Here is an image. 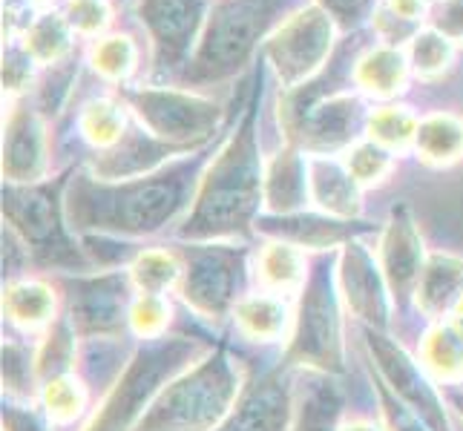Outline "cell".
Instances as JSON below:
<instances>
[{
  "label": "cell",
  "mask_w": 463,
  "mask_h": 431,
  "mask_svg": "<svg viewBox=\"0 0 463 431\" xmlns=\"http://www.w3.org/2000/svg\"><path fill=\"white\" fill-rule=\"evenodd\" d=\"M239 389V365L228 351L219 348L216 354L170 379L136 431H216L233 411Z\"/></svg>",
  "instance_id": "obj_1"
},
{
  "label": "cell",
  "mask_w": 463,
  "mask_h": 431,
  "mask_svg": "<svg viewBox=\"0 0 463 431\" xmlns=\"http://www.w3.org/2000/svg\"><path fill=\"white\" fill-rule=\"evenodd\" d=\"M199 357V345L187 337L156 340L141 348L124 369L118 382L109 389L101 411L87 431H133L147 414L150 403L167 389V382L190 369Z\"/></svg>",
  "instance_id": "obj_2"
},
{
  "label": "cell",
  "mask_w": 463,
  "mask_h": 431,
  "mask_svg": "<svg viewBox=\"0 0 463 431\" xmlns=\"http://www.w3.org/2000/svg\"><path fill=\"white\" fill-rule=\"evenodd\" d=\"M262 175L250 141H236L211 170L196 199L194 216L182 230L184 239H216L248 228L260 204Z\"/></svg>",
  "instance_id": "obj_3"
},
{
  "label": "cell",
  "mask_w": 463,
  "mask_h": 431,
  "mask_svg": "<svg viewBox=\"0 0 463 431\" xmlns=\"http://www.w3.org/2000/svg\"><path fill=\"white\" fill-rule=\"evenodd\" d=\"M343 316L337 305V287L328 270L308 276L299 311L291 325L288 362L323 374L343 371Z\"/></svg>",
  "instance_id": "obj_4"
},
{
  "label": "cell",
  "mask_w": 463,
  "mask_h": 431,
  "mask_svg": "<svg viewBox=\"0 0 463 431\" xmlns=\"http://www.w3.org/2000/svg\"><path fill=\"white\" fill-rule=\"evenodd\" d=\"M365 345L372 351L383 386L392 389L397 400L409 406L423 423L432 426V431H449L443 397L432 386V377L423 369V362L411 360L401 345L392 342L377 328H365Z\"/></svg>",
  "instance_id": "obj_5"
},
{
  "label": "cell",
  "mask_w": 463,
  "mask_h": 431,
  "mask_svg": "<svg viewBox=\"0 0 463 431\" xmlns=\"http://www.w3.org/2000/svg\"><path fill=\"white\" fill-rule=\"evenodd\" d=\"M334 43V23L319 6L299 9L268 41V52L285 87H297L323 67Z\"/></svg>",
  "instance_id": "obj_6"
},
{
  "label": "cell",
  "mask_w": 463,
  "mask_h": 431,
  "mask_svg": "<svg viewBox=\"0 0 463 431\" xmlns=\"http://www.w3.org/2000/svg\"><path fill=\"white\" fill-rule=\"evenodd\" d=\"M242 257L228 248H196L184 265L179 291L196 314L219 319L236 308Z\"/></svg>",
  "instance_id": "obj_7"
},
{
  "label": "cell",
  "mask_w": 463,
  "mask_h": 431,
  "mask_svg": "<svg viewBox=\"0 0 463 431\" xmlns=\"http://www.w3.org/2000/svg\"><path fill=\"white\" fill-rule=\"evenodd\" d=\"M340 291L365 328L383 331L392 314V291L386 285L380 265L360 242H348L340 257Z\"/></svg>",
  "instance_id": "obj_8"
},
{
  "label": "cell",
  "mask_w": 463,
  "mask_h": 431,
  "mask_svg": "<svg viewBox=\"0 0 463 431\" xmlns=\"http://www.w3.org/2000/svg\"><path fill=\"white\" fill-rule=\"evenodd\" d=\"M133 107L141 124H147L150 133L165 141L204 138L216 118L211 104L167 92H138L133 98Z\"/></svg>",
  "instance_id": "obj_9"
},
{
  "label": "cell",
  "mask_w": 463,
  "mask_h": 431,
  "mask_svg": "<svg viewBox=\"0 0 463 431\" xmlns=\"http://www.w3.org/2000/svg\"><path fill=\"white\" fill-rule=\"evenodd\" d=\"M130 285L121 276H101L81 282L72 291L70 323L78 337L118 331L124 319H130Z\"/></svg>",
  "instance_id": "obj_10"
},
{
  "label": "cell",
  "mask_w": 463,
  "mask_h": 431,
  "mask_svg": "<svg viewBox=\"0 0 463 431\" xmlns=\"http://www.w3.org/2000/svg\"><path fill=\"white\" fill-rule=\"evenodd\" d=\"M426 265L420 230L406 211H394L380 239V270L394 299L414 296Z\"/></svg>",
  "instance_id": "obj_11"
},
{
  "label": "cell",
  "mask_w": 463,
  "mask_h": 431,
  "mask_svg": "<svg viewBox=\"0 0 463 431\" xmlns=\"http://www.w3.org/2000/svg\"><path fill=\"white\" fill-rule=\"evenodd\" d=\"M4 175L18 184H35L46 175V126L32 109H14L6 121Z\"/></svg>",
  "instance_id": "obj_12"
},
{
  "label": "cell",
  "mask_w": 463,
  "mask_h": 431,
  "mask_svg": "<svg viewBox=\"0 0 463 431\" xmlns=\"http://www.w3.org/2000/svg\"><path fill=\"white\" fill-rule=\"evenodd\" d=\"M291 428V391L279 377H265L257 382L228 420L216 431H288Z\"/></svg>",
  "instance_id": "obj_13"
},
{
  "label": "cell",
  "mask_w": 463,
  "mask_h": 431,
  "mask_svg": "<svg viewBox=\"0 0 463 431\" xmlns=\"http://www.w3.org/2000/svg\"><path fill=\"white\" fill-rule=\"evenodd\" d=\"M463 296V259L452 253H435L423 265L420 282L414 287V305L429 319L452 316Z\"/></svg>",
  "instance_id": "obj_14"
},
{
  "label": "cell",
  "mask_w": 463,
  "mask_h": 431,
  "mask_svg": "<svg viewBox=\"0 0 463 431\" xmlns=\"http://www.w3.org/2000/svg\"><path fill=\"white\" fill-rule=\"evenodd\" d=\"M360 184L351 179L343 162L311 158L308 162V196L331 219L351 221L360 213Z\"/></svg>",
  "instance_id": "obj_15"
},
{
  "label": "cell",
  "mask_w": 463,
  "mask_h": 431,
  "mask_svg": "<svg viewBox=\"0 0 463 431\" xmlns=\"http://www.w3.org/2000/svg\"><path fill=\"white\" fill-rule=\"evenodd\" d=\"M233 319L245 337L257 342H277L291 331L294 319L279 294H250L242 296L233 308Z\"/></svg>",
  "instance_id": "obj_16"
},
{
  "label": "cell",
  "mask_w": 463,
  "mask_h": 431,
  "mask_svg": "<svg viewBox=\"0 0 463 431\" xmlns=\"http://www.w3.org/2000/svg\"><path fill=\"white\" fill-rule=\"evenodd\" d=\"M262 196L268 211L291 213L308 196V162L291 150L279 153L262 175Z\"/></svg>",
  "instance_id": "obj_17"
},
{
  "label": "cell",
  "mask_w": 463,
  "mask_h": 431,
  "mask_svg": "<svg viewBox=\"0 0 463 431\" xmlns=\"http://www.w3.org/2000/svg\"><path fill=\"white\" fill-rule=\"evenodd\" d=\"M4 311L21 331H43L55 323V291L38 279L12 282L4 291Z\"/></svg>",
  "instance_id": "obj_18"
},
{
  "label": "cell",
  "mask_w": 463,
  "mask_h": 431,
  "mask_svg": "<svg viewBox=\"0 0 463 431\" xmlns=\"http://www.w3.org/2000/svg\"><path fill=\"white\" fill-rule=\"evenodd\" d=\"M409 61L397 46H377L369 50L354 67V81L363 92L374 98H394L406 89Z\"/></svg>",
  "instance_id": "obj_19"
},
{
  "label": "cell",
  "mask_w": 463,
  "mask_h": 431,
  "mask_svg": "<svg viewBox=\"0 0 463 431\" xmlns=\"http://www.w3.org/2000/svg\"><path fill=\"white\" fill-rule=\"evenodd\" d=\"M257 279L270 294H297L299 287H306L308 279V265L306 257H302V248L282 242V239L268 242L257 257Z\"/></svg>",
  "instance_id": "obj_20"
},
{
  "label": "cell",
  "mask_w": 463,
  "mask_h": 431,
  "mask_svg": "<svg viewBox=\"0 0 463 431\" xmlns=\"http://www.w3.org/2000/svg\"><path fill=\"white\" fill-rule=\"evenodd\" d=\"M420 362L438 382H463V328L452 319L435 323L420 342Z\"/></svg>",
  "instance_id": "obj_21"
},
{
  "label": "cell",
  "mask_w": 463,
  "mask_h": 431,
  "mask_svg": "<svg viewBox=\"0 0 463 431\" xmlns=\"http://www.w3.org/2000/svg\"><path fill=\"white\" fill-rule=\"evenodd\" d=\"M414 153L420 162L446 167L463 155V118L452 113H432L418 124Z\"/></svg>",
  "instance_id": "obj_22"
},
{
  "label": "cell",
  "mask_w": 463,
  "mask_h": 431,
  "mask_svg": "<svg viewBox=\"0 0 463 431\" xmlns=\"http://www.w3.org/2000/svg\"><path fill=\"white\" fill-rule=\"evenodd\" d=\"M72 43V26L67 14L43 12L32 21L24 32V52L35 63H55L61 55H67Z\"/></svg>",
  "instance_id": "obj_23"
},
{
  "label": "cell",
  "mask_w": 463,
  "mask_h": 431,
  "mask_svg": "<svg viewBox=\"0 0 463 431\" xmlns=\"http://www.w3.org/2000/svg\"><path fill=\"white\" fill-rule=\"evenodd\" d=\"M184 276V265L175 253L167 250H145L130 265V282L138 294H167L170 287H179Z\"/></svg>",
  "instance_id": "obj_24"
},
{
  "label": "cell",
  "mask_w": 463,
  "mask_h": 431,
  "mask_svg": "<svg viewBox=\"0 0 463 431\" xmlns=\"http://www.w3.org/2000/svg\"><path fill=\"white\" fill-rule=\"evenodd\" d=\"M418 118L409 107H380L365 121L369 138L380 147H386L389 153H401L406 147H414V136H418Z\"/></svg>",
  "instance_id": "obj_25"
},
{
  "label": "cell",
  "mask_w": 463,
  "mask_h": 431,
  "mask_svg": "<svg viewBox=\"0 0 463 431\" xmlns=\"http://www.w3.org/2000/svg\"><path fill=\"white\" fill-rule=\"evenodd\" d=\"M351 233L343 219H285L277 228V239L297 248H331Z\"/></svg>",
  "instance_id": "obj_26"
},
{
  "label": "cell",
  "mask_w": 463,
  "mask_h": 431,
  "mask_svg": "<svg viewBox=\"0 0 463 431\" xmlns=\"http://www.w3.org/2000/svg\"><path fill=\"white\" fill-rule=\"evenodd\" d=\"M41 400H43L46 417L58 426H67L84 411L87 389L81 386V379H78L75 374H61V377H52V379L43 382Z\"/></svg>",
  "instance_id": "obj_27"
},
{
  "label": "cell",
  "mask_w": 463,
  "mask_h": 431,
  "mask_svg": "<svg viewBox=\"0 0 463 431\" xmlns=\"http://www.w3.org/2000/svg\"><path fill=\"white\" fill-rule=\"evenodd\" d=\"M72 354H75V328L70 319H55L35 357V374L41 377V382L70 374Z\"/></svg>",
  "instance_id": "obj_28"
},
{
  "label": "cell",
  "mask_w": 463,
  "mask_h": 431,
  "mask_svg": "<svg viewBox=\"0 0 463 431\" xmlns=\"http://www.w3.org/2000/svg\"><path fill=\"white\" fill-rule=\"evenodd\" d=\"M452 41L438 29H420L409 43V67L418 78H438L452 63Z\"/></svg>",
  "instance_id": "obj_29"
},
{
  "label": "cell",
  "mask_w": 463,
  "mask_h": 431,
  "mask_svg": "<svg viewBox=\"0 0 463 431\" xmlns=\"http://www.w3.org/2000/svg\"><path fill=\"white\" fill-rule=\"evenodd\" d=\"M124 109L121 104L99 98L90 101L81 113V133L92 147H113L124 136Z\"/></svg>",
  "instance_id": "obj_30"
},
{
  "label": "cell",
  "mask_w": 463,
  "mask_h": 431,
  "mask_svg": "<svg viewBox=\"0 0 463 431\" xmlns=\"http://www.w3.org/2000/svg\"><path fill=\"white\" fill-rule=\"evenodd\" d=\"M343 164L360 187H374L386 182V175L394 167V158L386 147H380V144L369 138V141L354 144V147L345 153Z\"/></svg>",
  "instance_id": "obj_31"
},
{
  "label": "cell",
  "mask_w": 463,
  "mask_h": 431,
  "mask_svg": "<svg viewBox=\"0 0 463 431\" xmlns=\"http://www.w3.org/2000/svg\"><path fill=\"white\" fill-rule=\"evenodd\" d=\"M92 70L104 75L107 81H124L136 70V46L127 35H109L95 41L90 52Z\"/></svg>",
  "instance_id": "obj_32"
},
{
  "label": "cell",
  "mask_w": 463,
  "mask_h": 431,
  "mask_svg": "<svg viewBox=\"0 0 463 431\" xmlns=\"http://www.w3.org/2000/svg\"><path fill=\"white\" fill-rule=\"evenodd\" d=\"M170 302L162 294H138L130 305V328L141 340H165V331L170 325Z\"/></svg>",
  "instance_id": "obj_33"
},
{
  "label": "cell",
  "mask_w": 463,
  "mask_h": 431,
  "mask_svg": "<svg viewBox=\"0 0 463 431\" xmlns=\"http://www.w3.org/2000/svg\"><path fill=\"white\" fill-rule=\"evenodd\" d=\"M340 397L334 389H314L311 397L299 408L294 431H337Z\"/></svg>",
  "instance_id": "obj_34"
},
{
  "label": "cell",
  "mask_w": 463,
  "mask_h": 431,
  "mask_svg": "<svg viewBox=\"0 0 463 431\" xmlns=\"http://www.w3.org/2000/svg\"><path fill=\"white\" fill-rule=\"evenodd\" d=\"M67 21L78 35H99L109 26V6L107 0H70Z\"/></svg>",
  "instance_id": "obj_35"
},
{
  "label": "cell",
  "mask_w": 463,
  "mask_h": 431,
  "mask_svg": "<svg viewBox=\"0 0 463 431\" xmlns=\"http://www.w3.org/2000/svg\"><path fill=\"white\" fill-rule=\"evenodd\" d=\"M377 391H380V406H383V420H386V431H432V426L423 423L409 406H403L401 400H397V397H392L383 382H377Z\"/></svg>",
  "instance_id": "obj_36"
},
{
  "label": "cell",
  "mask_w": 463,
  "mask_h": 431,
  "mask_svg": "<svg viewBox=\"0 0 463 431\" xmlns=\"http://www.w3.org/2000/svg\"><path fill=\"white\" fill-rule=\"evenodd\" d=\"M435 29L452 43L463 41V0H443L435 14Z\"/></svg>",
  "instance_id": "obj_37"
},
{
  "label": "cell",
  "mask_w": 463,
  "mask_h": 431,
  "mask_svg": "<svg viewBox=\"0 0 463 431\" xmlns=\"http://www.w3.org/2000/svg\"><path fill=\"white\" fill-rule=\"evenodd\" d=\"M4 431H50V428H46L32 411L9 406L4 408Z\"/></svg>",
  "instance_id": "obj_38"
},
{
  "label": "cell",
  "mask_w": 463,
  "mask_h": 431,
  "mask_svg": "<svg viewBox=\"0 0 463 431\" xmlns=\"http://www.w3.org/2000/svg\"><path fill=\"white\" fill-rule=\"evenodd\" d=\"M386 9L406 23H418L429 12V0H386Z\"/></svg>",
  "instance_id": "obj_39"
},
{
  "label": "cell",
  "mask_w": 463,
  "mask_h": 431,
  "mask_svg": "<svg viewBox=\"0 0 463 431\" xmlns=\"http://www.w3.org/2000/svg\"><path fill=\"white\" fill-rule=\"evenodd\" d=\"M337 431H386V428L374 426L372 420H348V423H343Z\"/></svg>",
  "instance_id": "obj_40"
},
{
  "label": "cell",
  "mask_w": 463,
  "mask_h": 431,
  "mask_svg": "<svg viewBox=\"0 0 463 431\" xmlns=\"http://www.w3.org/2000/svg\"><path fill=\"white\" fill-rule=\"evenodd\" d=\"M449 319H452L455 325H460V328H463V296H460V302L455 305V311H452V316H449Z\"/></svg>",
  "instance_id": "obj_41"
},
{
  "label": "cell",
  "mask_w": 463,
  "mask_h": 431,
  "mask_svg": "<svg viewBox=\"0 0 463 431\" xmlns=\"http://www.w3.org/2000/svg\"><path fill=\"white\" fill-rule=\"evenodd\" d=\"M452 403H455V408L460 411V417H463V394H455V397H452Z\"/></svg>",
  "instance_id": "obj_42"
},
{
  "label": "cell",
  "mask_w": 463,
  "mask_h": 431,
  "mask_svg": "<svg viewBox=\"0 0 463 431\" xmlns=\"http://www.w3.org/2000/svg\"><path fill=\"white\" fill-rule=\"evenodd\" d=\"M26 4H35V6H41V4H46V0H26Z\"/></svg>",
  "instance_id": "obj_43"
}]
</instances>
